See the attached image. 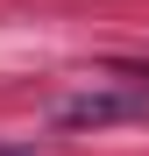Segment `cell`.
Wrapping results in <instances>:
<instances>
[{"label":"cell","mask_w":149,"mask_h":156,"mask_svg":"<svg viewBox=\"0 0 149 156\" xmlns=\"http://www.w3.org/2000/svg\"><path fill=\"white\" fill-rule=\"evenodd\" d=\"M135 114H149V92H78L57 107L64 128H107V121H135Z\"/></svg>","instance_id":"cell-1"},{"label":"cell","mask_w":149,"mask_h":156,"mask_svg":"<svg viewBox=\"0 0 149 156\" xmlns=\"http://www.w3.org/2000/svg\"><path fill=\"white\" fill-rule=\"evenodd\" d=\"M0 156H7V149H0Z\"/></svg>","instance_id":"cell-2"}]
</instances>
